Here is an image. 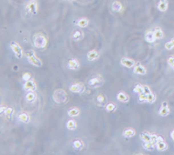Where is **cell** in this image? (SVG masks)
Instances as JSON below:
<instances>
[{
  "mask_svg": "<svg viewBox=\"0 0 174 155\" xmlns=\"http://www.w3.org/2000/svg\"><path fill=\"white\" fill-rule=\"evenodd\" d=\"M33 45L35 47L43 49L47 45V39L42 33H37L33 36Z\"/></svg>",
  "mask_w": 174,
  "mask_h": 155,
  "instance_id": "1",
  "label": "cell"
},
{
  "mask_svg": "<svg viewBox=\"0 0 174 155\" xmlns=\"http://www.w3.org/2000/svg\"><path fill=\"white\" fill-rule=\"evenodd\" d=\"M25 56H26L28 61L31 65H33L35 66H38V67L42 66V60L36 56V53H35V51H33V50L27 51L26 53H25Z\"/></svg>",
  "mask_w": 174,
  "mask_h": 155,
  "instance_id": "2",
  "label": "cell"
},
{
  "mask_svg": "<svg viewBox=\"0 0 174 155\" xmlns=\"http://www.w3.org/2000/svg\"><path fill=\"white\" fill-rule=\"evenodd\" d=\"M53 99L58 104H62L67 100V94L64 90H57L53 93Z\"/></svg>",
  "mask_w": 174,
  "mask_h": 155,
  "instance_id": "3",
  "label": "cell"
},
{
  "mask_svg": "<svg viewBox=\"0 0 174 155\" xmlns=\"http://www.w3.org/2000/svg\"><path fill=\"white\" fill-rule=\"evenodd\" d=\"M104 83V79L100 75H97L94 76L93 78H92L89 81H88V85L92 88H95V87H98L100 85H102Z\"/></svg>",
  "mask_w": 174,
  "mask_h": 155,
  "instance_id": "4",
  "label": "cell"
},
{
  "mask_svg": "<svg viewBox=\"0 0 174 155\" xmlns=\"http://www.w3.org/2000/svg\"><path fill=\"white\" fill-rule=\"evenodd\" d=\"M11 47L13 53H15V55L17 59L23 58V50H22V47L19 44L16 43V42H11Z\"/></svg>",
  "mask_w": 174,
  "mask_h": 155,
  "instance_id": "5",
  "label": "cell"
},
{
  "mask_svg": "<svg viewBox=\"0 0 174 155\" xmlns=\"http://www.w3.org/2000/svg\"><path fill=\"white\" fill-rule=\"evenodd\" d=\"M70 91L75 92V93H82L85 91V86L83 83H77V84H72L71 86L69 87Z\"/></svg>",
  "mask_w": 174,
  "mask_h": 155,
  "instance_id": "6",
  "label": "cell"
},
{
  "mask_svg": "<svg viewBox=\"0 0 174 155\" xmlns=\"http://www.w3.org/2000/svg\"><path fill=\"white\" fill-rule=\"evenodd\" d=\"M24 89L25 91H29V92H34L35 90L37 89V85L36 83L33 80H28L25 82V84H24Z\"/></svg>",
  "mask_w": 174,
  "mask_h": 155,
  "instance_id": "7",
  "label": "cell"
},
{
  "mask_svg": "<svg viewBox=\"0 0 174 155\" xmlns=\"http://www.w3.org/2000/svg\"><path fill=\"white\" fill-rule=\"evenodd\" d=\"M67 65H68V68L71 69V70H78V69H79V67H80L79 62L77 59H74L69 60Z\"/></svg>",
  "mask_w": 174,
  "mask_h": 155,
  "instance_id": "8",
  "label": "cell"
},
{
  "mask_svg": "<svg viewBox=\"0 0 174 155\" xmlns=\"http://www.w3.org/2000/svg\"><path fill=\"white\" fill-rule=\"evenodd\" d=\"M170 113V109L168 107V104L166 101H164L162 103V106L161 109L159 110V114L161 116H167Z\"/></svg>",
  "mask_w": 174,
  "mask_h": 155,
  "instance_id": "9",
  "label": "cell"
},
{
  "mask_svg": "<svg viewBox=\"0 0 174 155\" xmlns=\"http://www.w3.org/2000/svg\"><path fill=\"white\" fill-rule=\"evenodd\" d=\"M121 65L128 68H131L135 65V62L133 59H131L128 58H123L121 59Z\"/></svg>",
  "mask_w": 174,
  "mask_h": 155,
  "instance_id": "10",
  "label": "cell"
},
{
  "mask_svg": "<svg viewBox=\"0 0 174 155\" xmlns=\"http://www.w3.org/2000/svg\"><path fill=\"white\" fill-rule=\"evenodd\" d=\"M26 11L31 13H36L38 11V5L35 1H31L29 3V5L26 7Z\"/></svg>",
  "mask_w": 174,
  "mask_h": 155,
  "instance_id": "11",
  "label": "cell"
},
{
  "mask_svg": "<svg viewBox=\"0 0 174 155\" xmlns=\"http://www.w3.org/2000/svg\"><path fill=\"white\" fill-rule=\"evenodd\" d=\"M145 40H146L148 43H153V42L157 39L156 37H155L154 31H148L145 33Z\"/></svg>",
  "mask_w": 174,
  "mask_h": 155,
  "instance_id": "12",
  "label": "cell"
},
{
  "mask_svg": "<svg viewBox=\"0 0 174 155\" xmlns=\"http://www.w3.org/2000/svg\"><path fill=\"white\" fill-rule=\"evenodd\" d=\"M133 72H134V73H136V74L144 75V74L146 73V69H145L143 65H137V66L134 67Z\"/></svg>",
  "mask_w": 174,
  "mask_h": 155,
  "instance_id": "13",
  "label": "cell"
},
{
  "mask_svg": "<svg viewBox=\"0 0 174 155\" xmlns=\"http://www.w3.org/2000/svg\"><path fill=\"white\" fill-rule=\"evenodd\" d=\"M117 98H118L119 101L124 102V103H125V102H128L129 99H130L128 94H126V93L124 92H118V93L117 94Z\"/></svg>",
  "mask_w": 174,
  "mask_h": 155,
  "instance_id": "14",
  "label": "cell"
},
{
  "mask_svg": "<svg viewBox=\"0 0 174 155\" xmlns=\"http://www.w3.org/2000/svg\"><path fill=\"white\" fill-rule=\"evenodd\" d=\"M98 57H99V54L96 51H91L87 53V59L89 61H93V60L98 59Z\"/></svg>",
  "mask_w": 174,
  "mask_h": 155,
  "instance_id": "15",
  "label": "cell"
},
{
  "mask_svg": "<svg viewBox=\"0 0 174 155\" xmlns=\"http://www.w3.org/2000/svg\"><path fill=\"white\" fill-rule=\"evenodd\" d=\"M156 147L159 151H165L167 149V144L164 141V140H159L158 142L156 143Z\"/></svg>",
  "mask_w": 174,
  "mask_h": 155,
  "instance_id": "16",
  "label": "cell"
},
{
  "mask_svg": "<svg viewBox=\"0 0 174 155\" xmlns=\"http://www.w3.org/2000/svg\"><path fill=\"white\" fill-rule=\"evenodd\" d=\"M112 9L116 12H120L123 10V5H122V4L118 1H114L112 5Z\"/></svg>",
  "mask_w": 174,
  "mask_h": 155,
  "instance_id": "17",
  "label": "cell"
},
{
  "mask_svg": "<svg viewBox=\"0 0 174 155\" xmlns=\"http://www.w3.org/2000/svg\"><path fill=\"white\" fill-rule=\"evenodd\" d=\"M158 8L160 11H165L168 8V3L166 0H160L158 5Z\"/></svg>",
  "mask_w": 174,
  "mask_h": 155,
  "instance_id": "18",
  "label": "cell"
},
{
  "mask_svg": "<svg viewBox=\"0 0 174 155\" xmlns=\"http://www.w3.org/2000/svg\"><path fill=\"white\" fill-rule=\"evenodd\" d=\"M135 134H136L135 130L132 129V128H127V129H126V130L123 132V136L126 137V138H131V137H133Z\"/></svg>",
  "mask_w": 174,
  "mask_h": 155,
  "instance_id": "19",
  "label": "cell"
},
{
  "mask_svg": "<svg viewBox=\"0 0 174 155\" xmlns=\"http://www.w3.org/2000/svg\"><path fill=\"white\" fill-rule=\"evenodd\" d=\"M73 39L77 41H79V40H82L84 39V33L82 32V31L80 30H77L75 31V32L73 33V35H72Z\"/></svg>",
  "mask_w": 174,
  "mask_h": 155,
  "instance_id": "20",
  "label": "cell"
},
{
  "mask_svg": "<svg viewBox=\"0 0 174 155\" xmlns=\"http://www.w3.org/2000/svg\"><path fill=\"white\" fill-rule=\"evenodd\" d=\"M140 138H141V140H142L145 143L151 141V134H150L149 132H145L141 133Z\"/></svg>",
  "mask_w": 174,
  "mask_h": 155,
  "instance_id": "21",
  "label": "cell"
},
{
  "mask_svg": "<svg viewBox=\"0 0 174 155\" xmlns=\"http://www.w3.org/2000/svg\"><path fill=\"white\" fill-rule=\"evenodd\" d=\"M66 127H67L69 130H71V131L75 130V129L77 128V123H76V121H75V120H73V119L68 120L67 123H66Z\"/></svg>",
  "mask_w": 174,
  "mask_h": 155,
  "instance_id": "22",
  "label": "cell"
},
{
  "mask_svg": "<svg viewBox=\"0 0 174 155\" xmlns=\"http://www.w3.org/2000/svg\"><path fill=\"white\" fill-rule=\"evenodd\" d=\"M88 25H89V20L85 18H82L77 21V25L79 27H86Z\"/></svg>",
  "mask_w": 174,
  "mask_h": 155,
  "instance_id": "23",
  "label": "cell"
},
{
  "mask_svg": "<svg viewBox=\"0 0 174 155\" xmlns=\"http://www.w3.org/2000/svg\"><path fill=\"white\" fill-rule=\"evenodd\" d=\"M79 113H80L79 109H78L76 107H72L68 111V115L71 117H77L78 115H79Z\"/></svg>",
  "mask_w": 174,
  "mask_h": 155,
  "instance_id": "24",
  "label": "cell"
},
{
  "mask_svg": "<svg viewBox=\"0 0 174 155\" xmlns=\"http://www.w3.org/2000/svg\"><path fill=\"white\" fill-rule=\"evenodd\" d=\"M19 118L20 121H22V122H24V123H29V121H30V117H29V115L26 114V113H24V112L21 113V114H19Z\"/></svg>",
  "mask_w": 174,
  "mask_h": 155,
  "instance_id": "25",
  "label": "cell"
},
{
  "mask_svg": "<svg viewBox=\"0 0 174 155\" xmlns=\"http://www.w3.org/2000/svg\"><path fill=\"white\" fill-rule=\"evenodd\" d=\"M154 34H155V37L157 39H162L164 37V33L162 31V30L160 28H156L154 31Z\"/></svg>",
  "mask_w": 174,
  "mask_h": 155,
  "instance_id": "26",
  "label": "cell"
},
{
  "mask_svg": "<svg viewBox=\"0 0 174 155\" xmlns=\"http://www.w3.org/2000/svg\"><path fill=\"white\" fill-rule=\"evenodd\" d=\"M25 98H26V100H27V101L32 102V101H34L35 99H36V94L34 93V92L31 91V92H29L26 94Z\"/></svg>",
  "mask_w": 174,
  "mask_h": 155,
  "instance_id": "27",
  "label": "cell"
},
{
  "mask_svg": "<svg viewBox=\"0 0 174 155\" xmlns=\"http://www.w3.org/2000/svg\"><path fill=\"white\" fill-rule=\"evenodd\" d=\"M73 146H74L76 149L79 150V149H82V148H83V146H84V143H83L82 140H75V141L73 142Z\"/></svg>",
  "mask_w": 174,
  "mask_h": 155,
  "instance_id": "28",
  "label": "cell"
},
{
  "mask_svg": "<svg viewBox=\"0 0 174 155\" xmlns=\"http://www.w3.org/2000/svg\"><path fill=\"white\" fill-rule=\"evenodd\" d=\"M156 146V143L153 142V141H150V142H146L145 144V148L146 150H149V151H151L154 149V147Z\"/></svg>",
  "mask_w": 174,
  "mask_h": 155,
  "instance_id": "29",
  "label": "cell"
},
{
  "mask_svg": "<svg viewBox=\"0 0 174 155\" xmlns=\"http://www.w3.org/2000/svg\"><path fill=\"white\" fill-rule=\"evenodd\" d=\"M155 100H156V95H155L154 93L151 92V93H149V94L147 95V99H146V101H147L148 103H153V102H155Z\"/></svg>",
  "mask_w": 174,
  "mask_h": 155,
  "instance_id": "30",
  "label": "cell"
},
{
  "mask_svg": "<svg viewBox=\"0 0 174 155\" xmlns=\"http://www.w3.org/2000/svg\"><path fill=\"white\" fill-rule=\"evenodd\" d=\"M133 91L135 92H137V93H142V92H144V87L142 86L141 84H137L136 86L134 87V89H133Z\"/></svg>",
  "mask_w": 174,
  "mask_h": 155,
  "instance_id": "31",
  "label": "cell"
},
{
  "mask_svg": "<svg viewBox=\"0 0 174 155\" xmlns=\"http://www.w3.org/2000/svg\"><path fill=\"white\" fill-rule=\"evenodd\" d=\"M5 112L6 118H7L8 119H11V116H12V114H13V110H12V108H11V107L6 108V110H5Z\"/></svg>",
  "mask_w": 174,
  "mask_h": 155,
  "instance_id": "32",
  "label": "cell"
},
{
  "mask_svg": "<svg viewBox=\"0 0 174 155\" xmlns=\"http://www.w3.org/2000/svg\"><path fill=\"white\" fill-rule=\"evenodd\" d=\"M106 111L107 112H113L116 110V105L114 104V103H110V104H108L106 106Z\"/></svg>",
  "mask_w": 174,
  "mask_h": 155,
  "instance_id": "33",
  "label": "cell"
},
{
  "mask_svg": "<svg viewBox=\"0 0 174 155\" xmlns=\"http://www.w3.org/2000/svg\"><path fill=\"white\" fill-rule=\"evenodd\" d=\"M97 101H98V103L99 104V106H103V104L104 103V97L103 96V95H98V97H97Z\"/></svg>",
  "mask_w": 174,
  "mask_h": 155,
  "instance_id": "34",
  "label": "cell"
},
{
  "mask_svg": "<svg viewBox=\"0 0 174 155\" xmlns=\"http://www.w3.org/2000/svg\"><path fill=\"white\" fill-rule=\"evenodd\" d=\"M138 98H139V101H146L147 99V94H145V92H142V93H139L138 94Z\"/></svg>",
  "mask_w": 174,
  "mask_h": 155,
  "instance_id": "35",
  "label": "cell"
},
{
  "mask_svg": "<svg viewBox=\"0 0 174 155\" xmlns=\"http://www.w3.org/2000/svg\"><path fill=\"white\" fill-rule=\"evenodd\" d=\"M165 47L167 50H171V49H172V48L174 47V39H172V40H171L170 42L166 43L165 45Z\"/></svg>",
  "mask_w": 174,
  "mask_h": 155,
  "instance_id": "36",
  "label": "cell"
},
{
  "mask_svg": "<svg viewBox=\"0 0 174 155\" xmlns=\"http://www.w3.org/2000/svg\"><path fill=\"white\" fill-rule=\"evenodd\" d=\"M168 64H169V65H171V67H173L174 66V56H171V57H170L169 59H168Z\"/></svg>",
  "mask_w": 174,
  "mask_h": 155,
  "instance_id": "37",
  "label": "cell"
},
{
  "mask_svg": "<svg viewBox=\"0 0 174 155\" xmlns=\"http://www.w3.org/2000/svg\"><path fill=\"white\" fill-rule=\"evenodd\" d=\"M23 79H24V80H25V81L30 80V79H31V74H30V73H24V74H23Z\"/></svg>",
  "mask_w": 174,
  "mask_h": 155,
  "instance_id": "38",
  "label": "cell"
},
{
  "mask_svg": "<svg viewBox=\"0 0 174 155\" xmlns=\"http://www.w3.org/2000/svg\"><path fill=\"white\" fill-rule=\"evenodd\" d=\"M144 92L145 93V94H149V93H151V90H150V88H149V86H147V85H144Z\"/></svg>",
  "mask_w": 174,
  "mask_h": 155,
  "instance_id": "39",
  "label": "cell"
},
{
  "mask_svg": "<svg viewBox=\"0 0 174 155\" xmlns=\"http://www.w3.org/2000/svg\"><path fill=\"white\" fill-rule=\"evenodd\" d=\"M171 139L174 140V130H172V131H171Z\"/></svg>",
  "mask_w": 174,
  "mask_h": 155,
  "instance_id": "40",
  "label": "cell"
},
{
  "mask_svg": "<svg viewBox=\"0 0 174 155\" xmlns=\"http://www.w3.org/2000/svg\"><path fill=\"white\" fill-rule=\"evenodd\" d=\"M172 68H173V70H174V66H173V67H172Z\"/></svg>",
  "mask_w": 174,
  "mask_h": 155,
  "instance_id": "41",
  "label": "cell"
}]
</instances>
